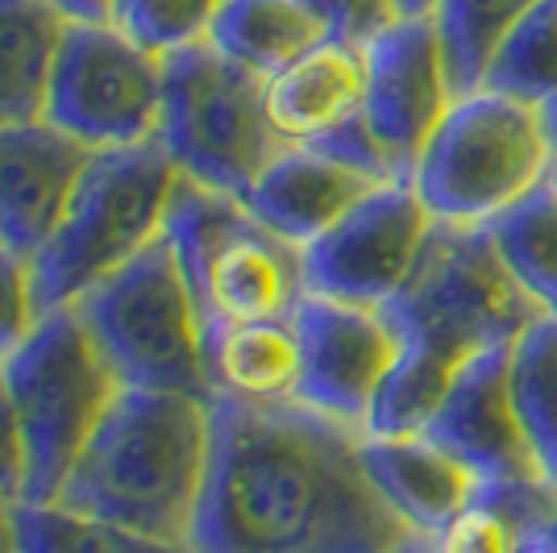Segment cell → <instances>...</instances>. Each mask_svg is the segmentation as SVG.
<instances>
[{
	"label": "cell",
	"mask_w": 557,
	"mask_h": 553,
	"mask_svg": "<svg viewBox=\"0 0 557 553\" xmlns=\"http://www.w3.org/2000/svg\"><path fill=\"white\" fill-rule=\"evenodd\" d=\"M209 404L180 392L121 388L54 504L187 545L209 479Z\"/></svg>",
	"instance_id": "2"
},
{
	"label": "cell",
	"mask_w": 557,
	"mask_h": 553,
	"mask_svg": "<svg viewBox=\"0 0 557 553\" xmlns=\"http://www.w3.org/2000/svg\"><path fill=\"white\" fill-rule=\"evenodd\" d=\"M362 88H367L362 50L321 42L278 75L262 79V100L278 138L287 146H312L329 130L362 113Z\"/></svg>",
	"instance_id": "18"
},
{
	"label": "cell",
	"mask_w": 557,
	"mask_h": 553,
	"mask_svg": "<svg viewBox=\"0 0 557 553\" xmlns=\"http://www.w3.org/2000/svg\"><path fill=\"white\" fill-rule=\"evenodd\" d=\"M63 29L67 22L47 0H0V125L47 116Z\"/></svg>",
	"instance_id": "21"
},
{
	"label": "cell",
	"mask_w": 557,
	"mask_h": 553,
	"mask_svg": "<svg viewBox=\"0 0 557 553\" xmlns=\"http://www.w3.org/2000/svg\"><path fill=\"white\" fill-rule=\"evenodd\" d=\"M216 0H113V25L154 54L200 42Z\"/></svg>",
	"instance_id": "29"
},
{
	"label": "cell",
	"mask_w": 557,
	"mask_h": 553,
	"mask_svg": "<svg viewBox=\"0 0 557 553\" xmlns=\"http://www.w3.org/2000/svg\"><path fill=\"white\" fill-rule=\"evenodd\" d=\"M536 0H442L437 9V29H442L445 63L454 93H474L483 84V71L491 63V50L499 38L520 22Z\"/></svg>",
	"instance_id": "28"
},
{
	"label": "cell",
	"mask_w": 557,
	"mask_h": 553,
	"mask_svg": "<svg viewBox=\"0 0 557 553\" xmlns=\"http://www.w3.org/2000/svg\"><path fill=\"white\" fill-rule=\"evenodd\" d=\"M0 367L25 438L22 504H54L121 383L75 308L42 312L25 346Z\"/></svg>",
	"instance_id": "8"
},
{
	"label": "cell",
	"mask_w": 557,
	"mask_h": 553,
	"mask_svg": "<svg viewBox=\"0 0 557 553\" xmlns=\"http://www.w3.org/2000/svg\"><path fill=\"white\" fill-rule=\"evenodd\" d=\"M163 242L175 254L200 312L205 354L209 342L233 324L292 317V308L308 292L300 246L258 225L237 196L184 175L175 180L166 205Z\"/></svg>",
	"instance_id": "3"
},
{
	"label": "cell",
	"mask_w": 557,
	"mask_h": 553,
	"mask_svg": "<svg viewBox=\"0 0 557 553\" xmlns=\"http://www.w3.org/2000/svg\"><path fill=\"white\" fill-rule=\"evenodd\" d=\"M557 150L536 105L474 88L462 93L424 142L412 187L433 221L491 225L549 180Z\"/></svg>",
	"instance_id": "5"
},
{
	"label": "cell",
	"mask_w": 557,
	"mask_h": 553,
	"mask_svg": "<svg viewBox=\"0 0 557 553\" xmlns=\"http://www.w3.org/2000/svg\"><path fill=\"white\" fill-rule=\"evenodd\" d=\"M371 187L379 184L321 150L283 146L275 159L262 167V175L242 196V205L250 208L258 225H267L283 242L304 250L308 242L333 230Z\"/></svg>",
	"instance_id": "16"
},
{
	"label": "cell",
	"mask_w": 557,
	"mask_h": 553,
	"mask_svg": "<svg viewBox=\"0 0 557 553\" xmlns=\"http://www.w3.org/2000/svg\"><path fill=\"white\" fill-rule=\"evenodd\" d=\"M549 184L557 187V159H554V167H549Z\"/></svg>",
	"instance_id": "39"
},
{
	"label": "cell",
	"mask_w": 557,
	"mask_h": 553,
	"mask_svg": "<svg viewBox=\"0 0 557 553\" xmlns=\"http://www.w3.org/2000/svg\"><path fill=\"white\" fill-rule=\"evenodd\" d=\"M557 487L545 479L483 483L462 516L433 541V553H554Z\"/></svg>",
	"instance_id": "19"
},
{
	"label": "cell",
	"mask_w": 557,
	"mask_h": 553,
	"mask_svg": "<svg viewBox=\"0 0 557 553\" xmlns=\"http://www.w3.org/2000/svg\"><path fill=\"white\" fill-rule=\"evenodd\" d=\"M399 17H437L442 0H395Z\"/></svg>",
	"instance_id": "35"
},
{
	"label": "cell",
	"mask_w": 557,
	"mask_h": 553,
	"mask_svg": "<svg viewBox=\"0 0 557 553\" xmlns=\"http://www.w3.org/2000/svg\"><path fill=\"white\" fill-rule=\"evenodd\" d=\"M491 93L516 96L524 105H545L557 96V0H536L491 50L483 84Z\"/></svg>",
	"instance_id": "26"
},
{
	"label": "cell",
	"mask_w": 557,
	"mask_h": 553,
	"mask_svg": "<svg viewBox=\"0 0 557 553\" xmlns=\"http://www.w3.org/2000/svg\"><path fill=\"white\" fill-rule=\"evenodd\" d=\"M38 321H42V304H38L29 258L0 246V362L25 346Z\"/></svg>",
	"instance_id": "30"
},
{
	"label": "cell",
	"mask_w": 557,
	"mask_h": 553,
	"mask_svg": "<svg viewBox=\"0 0 557 553\" xmlns=\"http://www.w3.org/2000/svg\"><path fill=\"white\" fill-rule=\"evenodd\" d=\"M180 171L159 142L92 150L42 250L29 258L42 312L71 308L88 287L163 237Z\"/></svg>",
	"instance_id": "4"
},
{
	"label": "cell",
	"mask_w": 557,
	"mask_h": 553,
	"mask_svg": "<svg viewBox=\"0 0 557 553\" xmlns=\"http://www.w3.org/2000/svg\"><path fill=\"white\" fill-rule=\"evenodd\" d=\"M508 349L511 346H499L470 358L424 429V438L437 441L445 454L470 466L479 483L541 479L516 404H511Z\"/></svg>",
	"instance_id": "14"
},
{
	"label": "cell",
	"mask_w": 557,
	"mask_h": 553,
	"mask_svg": "<svg viewBox=\"0 0 557 553\" xmlns=\"http://www.w3.org/2000/svg\"><path fill=\"white\" fill-rule=\"evenodd\" d=\"M362 462L371 470L374 487L383 491V500L395 507V516L408 520L424 541H437L483 487L470 466L445 454L424 433L362 438Z\"/></svg>",
	"instance_id": "17"
},
{
	"label": "cell",
	"mask_w": 557,
	"mask_h": 553,
	"mask_svg": "<svg viewBox=\"0 0 557 553\" xmlns=\"http://www.w3.org/2000/svg\"><path fill=\"white\" fill-rule=\"evenodd\" d=\"M163 113V54L113 22H67L50 75L47 116L84 150L146 146Z\"/></svg>",
	"instance_id": "10"
},
{
	"label": "cell",
	"mask_w": 557,
	"mask_h": 553,
	"mask_svg": "<svg viewBox=\"0 0 557 553\" xmlns=\"http://www.w3.org/2000/svg\"><path fill=\"white\" fill-rule=\"evenodd\" d=\"M308 9V17L321 25L325 42H342V47H367L374 42L387 25L399 22L395 0H296Z\"/></svg>",
	"instance_id": "31"
},
{
	"label": "cell",
	"mask_w": 557,
	"mask_h": 553,
	"mask_svg": "<svg viewBox=\"0 0 557 553\" xmlns=\"http://www.w3.org/2000/svg\"><path fill=\"white\" fill-rule=\"evenodd\" d=\"M121 388L212 400L205 329L163 237L71 304Z\"/></svg>",
	"instance_id": "7"
},
{
	"label": "cell",
	"mask_w": 557,
	"mask_h": 553,
	"mask_svg": "<svg viewBox=\"0 0 557 553\" xmlns=\"http://www.w3.org/2000/svg\"><path fill=\"white\" fill-rule=\"evenodd\" d=\"M508 383L536 475L557 487V317H536L511 342Z\"/></svg>",
	"instance_id": "23"
},
{
	"label": "cell",
	"mask_w": 557,
	"mask_h": 553,
	"mask_svg": "<svg viewBox=\"0 0 557 553\" xmlns=\"http://www.w3.org/2000/svg\"><path fill=\"white\" fill-rule=\"evenodd\" d=\"M404 553H433V541H417V545H408Z\"/></svg>",
	"instance_id": "37"
},
{
	"label": "cell",
	"mask_w": 557,
	"mask_h": 553,
	"mask_svg": "<svg viewBox=\"0 0 557 553\" xmlns=\"http://www.w3.org/2000/svg\"><path fill=\"white\" fill-rule=\"evenodd\" d=\"M209 388L212 395H233L250 404H287L300 388V333L292 317L250 321L225 329L209 342Z\"/></svg>",
	"instance_id": "20"
},
{
	"label": "cell",
	"mask_w": 557,
	"mask_h": 553,
	"mask_svg": "<svg viewBox=\"0 0 557 553\" xmlns=\"http://www.w3.org/2000/svg\"><path fill=\"white\" fill-rule=\"evenodd\" d=\"M549 541H554V553H557V504H554V520H549Z\"/></svg>",
	"instance_id": "38"
},
{
	"label": "cell",
	"mask_w": 557,
	"mask_h": 553,
	"mask_svg": "<svg viewBox=\"0 0 557 553\" xmlns=\"http://www.w3.org/2000/svg\"><path fill=\"white\" fill-rule=\"evenodd\" d=\"M433 217L412 180L371 187L346 217L304 246V287L329 300L383 308L408 283Z\"/></svg>",
	"instance_id": "11"
},
{
	"label": "cell",
	"mask_w": 557,
	"mask_h": 553,
	"mask_svg": "<svg viewBox=\"0 0 557 553\" xmlns=\"http://www.w3.org/2000/svg\"><path fill=\"white\" fill-rule=\"evenodd\" d=\"M154 142L184 180L237 200L287 146L271 130L262 79L230 63L205 38L163 54V113Z\"/></svg>",
	"instance_id": "9"
},
{
	"label": "cell",
	"mask_w": 557,
	"mask_h": 553,
	"mask_svg": "<svg viewBox=\"0 0 557 553\" xmlns=\"http://www.w3.org/2000/svg\"><path fill=\"white\" fill-rule=\"evenodd\" d=\"M383 317L399 342L466 367L487 349L511 346L541 312L504 267L487 225L437 221L408 283L383 304Z\"/></svg>",
	"instance_id": "6"
},
{
	"label": "cell",
	"mask_w": 557,
	"mask_h": 553,
	"mask_svg": "<svg viewBox=\"0 0 557 553\" xmlns=\"http://www.w3.org/2000/svg\"><path fill=\"white\" fill-rule=\"evenodd\" d=\"M205 42L221 50L230 63L271 79L287 63L325 42L321 25L296 0H216Z\"/></svg>",
	"instance_id": "22"
},
{
	"label": "cell",
	"mask_w": 557,
	"mask_h": 553,
	"mask_svg": "<svg viewBox=\"0 0 557 553\" xmlns=\"http://www.w3.org/2000/svg\"><path fill=\"white\" fill-rule=\"evenodd\" d=\"M209 479L196 553H404L424 537L374 487L362 433L287 404L209 400Z\"/></svg>",
	"instance_id": "1"
},
{
	"label": "cell",
	"mask_w": 557,
	"mask_h": 553,
	"mask_svg": "<svg viewBox=\"0 0 557 553\" xmlns=\"http://www.w3.org/2000/svg\"><path fill=\"white\" fill-rule=\"evenodd\" d=\"M17 553H196L146 532L79 516L63 504H17Z\"/></svg>",
	"instance_id": "27"
},
{
	"label": "cell",
	"mask_w": 557,
	"mask_h": 553,
	"mask_svg": "<svg viewBox=\"0 0 557 553\" xmlns=\"http://www.w3.org/2000/svg\"><path fill=\"white\" fill-rule=\"evenodd\" d=\"M63 22H113V0H47Z\"/></svg>",
	"instance_id": "33"
},
{
	"label": "cell",
	"mask_w": 557,
	"mask_h": 553,
	"mask_svg": "<svg viewBox=\"0 0 557 553\" xmlns=\"http://www.w3.org/2000/svg\"><path fill=\"white\" fill-rule=\"evenodd\" d=\"M0 500L9 504L25 500V438L9 383H4V367H0Z\"/></svg>",
	"instance_id": "32"
},
{
	"label": "cell",
	"mask_w": 557,
	"mask_h": 553,
	"mask_svg": "<svg viewBox=\"0 0 557 553\" xmlns=\"http://www.w3.org/2000/svg\"><path fill=\"white\" fill-rule=\"evenodd\" d=\"M520 292L541 317H557V187L545 180L487 225Z\"/></svg>",
	"instance_id": "24"
},
{
	"label": "cell",
	"mask_w": 557,
	"mask_h": 553,
	"mask_svg": "<svg viewBox=\"0 0 557 553\" xmlns=\"http://www.w3.org/2000/svg\"><path fill=\"white\" fill-rule=\"evenodd\" d=\"M292 321L304 354L296 404L362 433L374 392L399 354V333L383 308L329 300L312 292H304L292 308Z\"/></svg>",
	"instance_id": "12"
},
{
	"label": "cell",
	"mask_w": 557,
	"mask_h": 553,
	"mask_svg": "<svg viewBox=\"0 0 557 553\" xmlns=\"http://www.w3.org/2000/svg\"><path fill=\"white\" fill-rule=\"evenodd\" d=\"M362 121L371 125L379 146L395 167L412 180L424 142L445 121L458 100L449 63H445L442 29L433 17H399L374 42L362 47Z\"/></svg>",
	"instance_id": "13"
},
{
	"label": "cell",
	"mask_w": 557,
	"mask_h": 553,
	"mask_svg": "<svg viewBox=\"0 0 557 553\" xmlns=\"http://www.w3.org/2000/svg\"><path fill=\"white\" fill-rule=\"evenodd\" d=\"M458 370L462 367L437 358L433 349L399 342L392 370L383 374V383L374 392L362 438H417L424 433L429 420L442 408L445 392L454 388Z\"/></svg>",
	"instance_id": "25"
},
{
	"label": "cell",
	"mask_w": 557,
	"mask_h": 553,
	"mask_svg": "<svg viewBox=\"0 0 557 553\" xmlns=\"http://www.w3.org/2000/svg\"><path fill=\"white\" fill-rule=\"evenodd\" d=\"M541 116H545V134H549V142H554V150H557V96L541 105Z\"/></svg>",
	"instance_id": "36"
},
{
	"label": "cell",
	"mask_w": 557,
	"mask_h": 553,
	"mask_svg": "<svg viewBox=\"0 0 557 553\" xmlns=\"http://www.w3.org/2000/svg\"><path fill=\"white\" fill-rule=\"evenodd\" d=\"M17 504L0 500V553H17V520H13Z\"/></svg>",
	"instance_id": "34"
},
{
	"label": "cell",
	"mask_w": 557,
	"mask_h": 553,
	"mask_svg": "<svg viewBox=\"0 0 557 553\" xmlns=\"http://www.w3.org/2000/svg\"><path fill=\"white\" fill-rule=\"evenodd\" d=\"M88 155L50 121L0 125V246L25 258L42 250Z\"/></svg>",
	"instance_id": "15"
}]
</instances>
